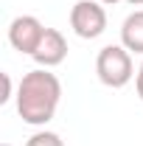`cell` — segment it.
Segmentation results:
<instances>
[{
	"label": "cell",
	"mask_w": 143,
	"mask_h": 146,
	"mask_svg": "<svg viewBox=\"0 0 143 146\" xmlns=\"http://www.w3.org/2000/svg\"><path fill=\"white\" fill-rule=\"evenodd\" d=\"M42 34H45V25L34 14H20L9 23V42H11L14 51H20L25 56H34V51L42 42Z\"/></svg>",
	"instance_id": "277c9868"
},
{
	"label": "cell",
	"mask_w": 143,
	"mask_h": 146,
	"mask_svg": "<svg viewBox=\"0 0 143 146\" xmlns=\"http://www.w3.org/2000/svg\"><path fill=\"white\" fill-rule=\"evenodd\" d=\"M135 90H138V96H140V101H143V62H140V68H138V76H135Z\"/></svg>",
	"instance_id": "9c48e42d"
},
{
	"label": "cell",
	"mask_w": 143,
	"mask_h": 146,
	"mask_svg": "<svg viewBox=\"0 0 143 146\" xmlns=\"http://www.w3.org/2000/svg\"><path fill=\"white\" fill-rule=\"evenodd\" d=\"M25 146H65V141L56 132H51V129H39V132H34L25 141Z\"/></svg>",
	"instance_id": "52a82bcc"
},
{
	"label": "cell",
	"mask_w": 143,
	"mask_h": 146,
	"mask_svg": "<svg viewBox=\"0 0 143 146\" xmlns=\"http://www.w3.org/2000/svg\"><path fill=\"white\" fill-rule=\"evenodd\" d=\"M129 6H143V0H126Z\"/></svg>",
	"instance_id": "8fae6325"
},
{
	"label": "cell",
	"mask_w": 143,
	"mask_h": 146,
	"mask_svg": "<svg viewBox=\"0 0 143 146\" xmlns=\"http://www.w3.org/2000/svg\"><path fill=\"white\" fill-rule=\"evenodd\" d=\"M65 56H68V39L62 31H56V28H45V34H42V42H39V48L34 51V59L39 68H56V65H62L65 62Z\"/></svg>",
	"instance_id": "5b68a950"
},
{
	"label": "cell",
	"mask_w": 143,
	"mask_h": 146,
	"mask_svg": "<svg viewBox=\"0 0 143 146\" xmlns=\"http://www.w3.org/2000/svg\"><path fill=\"white\" fill-rule=\"evenodd\" d=\"M98 3H104V6H115V3H126V0H98Z\"/></svg>",
	"instance_id": "30bf717a"
},
{
	"label": "cell",
	"mask_w": 143,
	"mask_h": 146,
	"mask_svg": "<svg viewBox=\"0 0 143 146\" xmlns=\"http://www.w3.org/2000/svg\"><path fill=\"white\" fill-rule=\"evenodd\" d=\"M9 98H11V76L3 73V96H0V104H6Z\"/></svg>",
	"instance_id": "ba28073f"
},
{
	"label": "cell",
	"mask_w": 143,
	"mask_h": 146,
	"mask_svg": "<svg viewBox=\"0 0 143 146\" xmlns=\"http://www.w3.org/2000/svg\"><path fill=\"white\" fill-rule=\"evenodd\" d=\"M70 28L81 39H98L107 31V11L98 0H79L70 9Z\"/></svg>",
	"instance_id": "3957f363"
},
{
	"label": "cell",
	"mask_w": 143,
	"mask_h": 146,
	"mask_svg": "<svg viewBox=\"0 0 143 146\" xmlns=\"http://www.w3.org/2000/svg\"><path fill=\"white\" fill-rule=\"evenodd\" d=\"M3 146H11V143H3Z\"/></svg>",
	"instance_id": "7c38bea8"
},
{
	"label": "cell",
	"mask_w": 143,
	"mask_h": 146,
	"mask_svg": "<svg viewBox=\"0 0 143 146\" xmlns=\"http://www.w3.org/2000/svg\"><path fill=\"white\" fill-rule=\"evenodd\" d=\"M95 73H98V82L104 87H112V90L126 87L135 76L132 54L124 45H104L95 56Z\"/></svg>",
	"instance_id": "7a4b0ae2"
},
{
	"label": "cell",
	"mask_w": 143,
	"mask_h": 146,
	"mask_svg": "<svg viewBox=\"0 0 143 146\" xmlns=\"http://www.w3.org/2000/svg\"><path fill=\"white\" fill-rule=\"evenodd\" d=\"M121 45L129 54H143V9L132 11L121 25Z\"/></svg>",
	"instance_id": "8992f818"
},
{
	"label": "cell",
	"mask_w": 143,
	"mask_h": 146,
	"mask_svg": "<svg viewBox=\"0 0 143 146\" xmlns=\"http://www.w3.org/2000/svg\"><path fill=\"white\" fill-rule=\"evenodd\" d=\"M62 101V82L48 68L28 70L17 87V112L31 127H45L59 110Z\"/></svg>",
	"instance_id": "6da1fadb"
}]
</instances>
